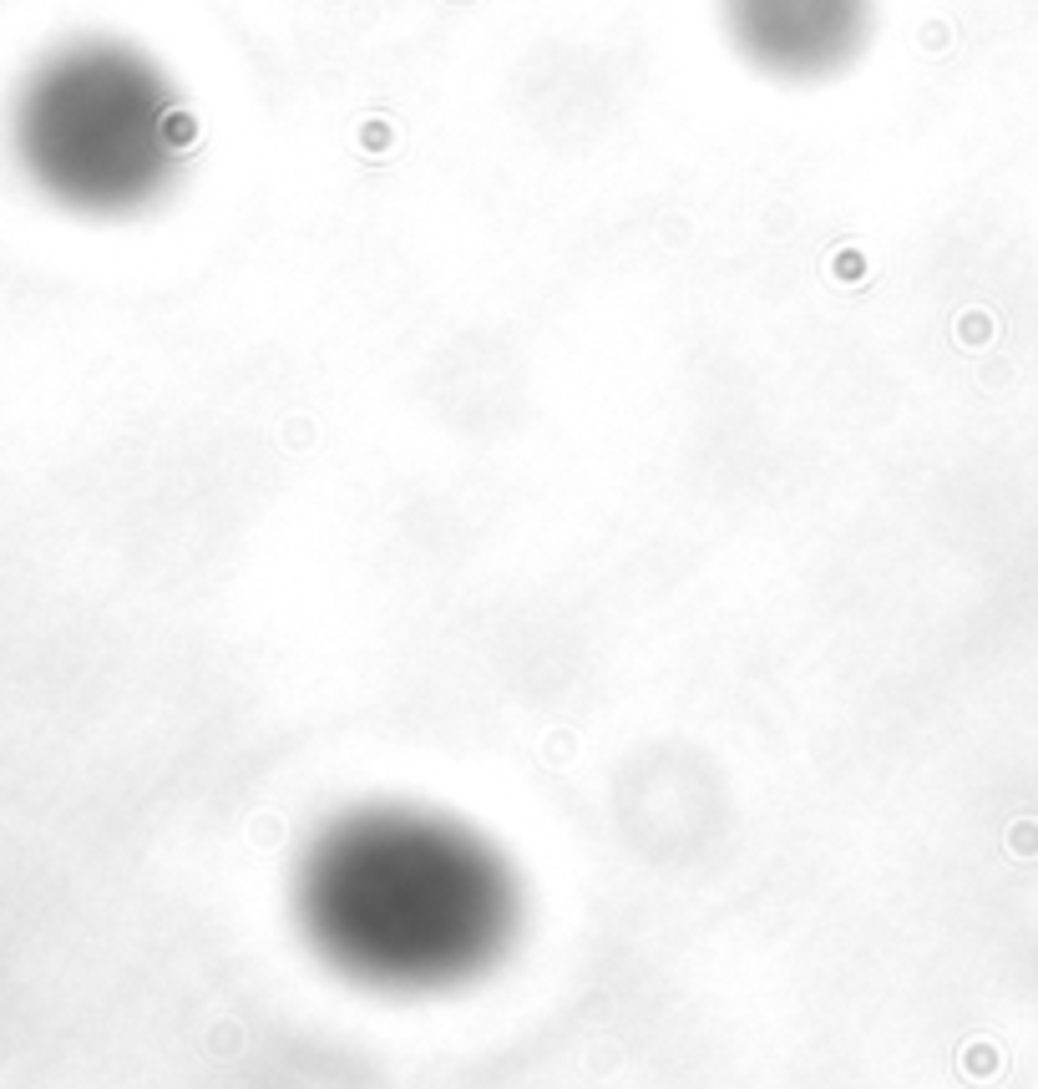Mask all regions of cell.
<instances>
[{
  "label": "cell",
  "instance_id": "1",
  "mask_svg": "<svg viewBox=\"0 0 1038 1089\" xmlns=\"http://www.w3.org/2000/svg\"><path fill=\"white\" fill-rule=\"evenodd\" d=\"M299 922L330 968L370 988H451L482 973L517 927L502 857L446 816L365 806L299 867Z\"/></svg>",
  "mask_w": 1038,
  "mask_h": 1089
}]
</instances>
